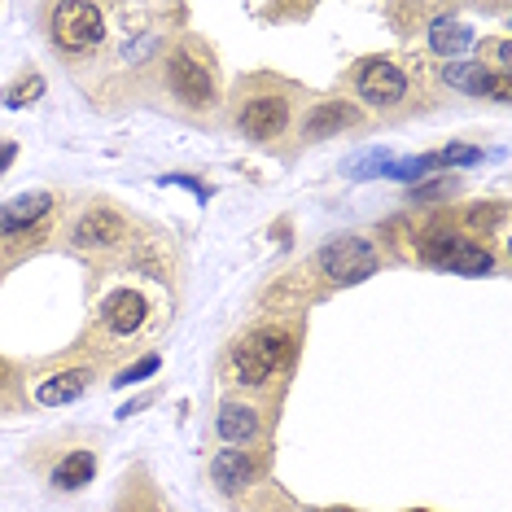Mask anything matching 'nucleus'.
<instances>
[{"label": "nucleus", "instance_id": "f03ea898", "mask_svg": "<svg viewBox=\"0 0 512 512\" xmlns=\"http://www.w3.org/2000/svg\"><path fill=\"white\" fill-rule=\"evenodd\" d=\"M106 36V14L88 0H66L53 9V44L62 53H88Z\"/></svg>", "mask_w": 512, "mask_h": 512}, {"label": "nucleus", "instance_id": "1a4fd4ad", "mask_svg": "<svg viewBox=\"0 0 512 512\" xmlns=\"http://www.w3.org/2000/svg\"><path fill=\"white\" fill-rule=\"evenodd\" d=\"M145 324V298L136 294V289H119V294H110L106 298V329L110 333H136Z\"/></svg>", "mask_w": 512, "mask_h": 512}, {"label": "nucleus", "instance_id": "4468645a", "mask_svg": "<svg viewBox=\"0 0 512 512\" xmlns=\"http://www.w3.org/2000/svg\"><path fill=\"white\" fill-rule=\"evenodd\" d=\"M123 237V219L110 215V211H88L75 228V241L79 246H114Z\"/></svg>", "mask_w": 512, "mask_h": 512}, {"label": "nucleus", "instance_id": "dca6fc26", "mask_svg": "<svg viewBox=\"0 0 512 512\" xmlns=\"http://www.w3.org/2000/svg\"><path fill=\"white\" fill-rule=\"evenodd\" d=\"M92 473H97V456H92V451H71V456L53 469V486L57 491H79V486L92 482Z\"/></svg>", "mask_w": 512, "mask_h": 512}, {"label": "nucleus", "instance_id": "423d86ee", "mask_svg": "<svg viewBox=\"0 0 512 512\" xmlns=\"http://www.w3.org/2000/svg\"><path fill=\"white\" fill-rule=\"evenodd\" d=\"M167 79H171V88H176V97H184L189 106H206V101H211V92H215L211 71H206V66L197 62L189 49H180L167 62Z\"/></svg>", "mask_w": 512, "mask_h": 512}, {"label": "nucleus", "instance_id": "ddd939ff", "mask_svg": "<svg viewBox=\"0 0 512 512\" xmlns=\"http://www.w3.org/2000/svg\"><path fill=\"white\" fill-rule=\"evenodd\" d=\"M219 438L228 442V447H241V442H250L259 434V416H254V407H241V403H224L219 407Z\"/></svg>", "mask_w": 512, "mask_h": 512}, {"label": "nucleus", "instance_id": "9b49d317", "mask_svg": "<svg viewBox=\"0 0 512 512\" xmlns=\"http://www.w3.org/2000/svg\"><path fill=\"white\" fill-rule=\"evenodd\" d=\"M84 390H88V372H84V368H75V372H53V377H44L40 386H36V399H40L44 407H62V403L84 399Z\"/></svg>", "mask_w": 512, "mask_h": 512}, {"label": "nucleus", "instance_id": "39448f33", "mask_svg": "<svg viewBox=\"0 0 512 512\" xmlns=\"http://www.w3.org/2000/svg\"><path fill=\"white\" fill-rule=\"evenodd\" d=\"M355 92L368 101V106H394V101H403V92H407V75L390 62V57H372V62H364V71L355 75Z\"/></svg>", "mask_w": 512, "mask_h": 512}, {"label": "nucleus", "instance_id": "20e7f679", "mask_svg": "<svg viewBox=\"0 0 512 512\" xmlns=\"http://www.w3.org/2000/svg\"><path fill=\"white\" fill-rule=\"evenodd\" d=\"M425 259L434 267H447V272H456V276H486L495 267L491 250L477 246V241H464V237H429Z\"/></svg>", "mask_w": 512, "mask_h": 512}, {"label": "nucleus", "instance_id": "6e6552de", "mask_svg": "<svg viewBox=\"0 0 512 512\" xmlns=\"http://www.w3.org/2000/svg\"><path fill=\"white\" fill-rule=\"evenodd\" d=\"M285 123H289L285 97H254V101H246V110H241V127H246L250 136H259V141L281 136Z\"/></svg>", "mask_w": 512, "mask_h": 512}, {"label": "nucleus", "instance_id": "f257e3e1", "mask_svg": "<svg viewBox=\"0 0 512 512\" xmlns=\"http://www.w3.org/2000/svg\"><path fill=\"white\" fill-rule=\"evenodd\" d=\"M289 351H294V342H289V333H281V329L250 333L246 342L237 346V355H232V364H237V381H246V386H263V381H272L276 372L289 364Z\"/></svg>", "mask_w": 512, "mask_h": 512}, {"label": "nucleus", "instance_id": "6ab92c4d", "mask_svg": "<svg viewBox=\"0 0 512 512\" xmlns=\"http://www.w3.org/2000/svg\"><path fill=\"white\" fill-rule=\"evenodd\" d=\"M482 53H491V71H495V75H508V71H512V44H508V40L486 44Z\"/></svg>", "mask_w": 512, "mask_h": 512}, {"label": "nucleus", "instance_id": "f3484780", "mask_svg": "<svg viewBox=\"0 0 512 512\" xmlns=\"http://www.w3.org/2000/svg\"><path fill=\"white\" fill-rule=\"evenodd\" d=\"M346 123H355V110H346L342 101H324L307 119V136H329L333 127H346Z\"/></svg>", "mask_w": 512, "mask_h": 512}, {"label": "nucleus", "instance_id": "f8f14e48", "mask_svg": "<svg viewBox=\"0 0 512 512\" xmlns=\"http://www.w3.org/2000/svg\"><path fill=\"white\" fill-rule=\"evenodd\" d=\"M211 477H215V486H224V491L250 486V482H254V460H250V451H237V447L219 451L215 464H211Z\"/></svg>", "mask_w": 512, "mask_h": 512}, {"label": "nucleus", "instance_id": "9d476101", "mask_svg": "<svg viewBox=\"0 0 512 512\" xmlns=\"http://www.w3.org/2000/svg\"><path fill=\"white\" fill-rule=\"evenodd\" d=\"M53 197L49 193H22L14 202L0 206V232H22L27 224H36V219L49 215Z\"/></svg>", "mask_w": 512, "mask_h": 512}, {"label": "nucleus", "instance_id": "0eeeda50", "mask_svg": "<svg viewBox=\"0 0 512 512\" xmlns=\"http://www.w3.org/2000/svg\"><path fill=\"white\" fill-rule=\"evenodd\" d=\"M447 84H456L473 97H491V101H512V79L508 75H495L486 66H442Z\"/></svg>", "mask_w": 512, "mask_h": 512}, {"label": "nucleus", "instance_id": "a211bd4d", "mask_svg": "<svg viewBox=\"0 0 512 512\" xmlns=\"http://www.w3.org/2000/svg\"><path fill=\"white\" fill-rule=\"evenodd\" d=\"M40 92H44V79H40V75H31V79H22V84H14V88L5 92V106H9V110H18V106H27L31 97H40Z\"/></svg>", "mask_w": 512, "mask_h": 512}, {"label": "nucleus", "instance_id": "412c9836", "mask_svg": "<svg viewBox=\"0 0 512 512\" xmlns=\"http://www.w3.org/2000/svg\"><path fill=\"white\" fill-rule=\"evenodd\" d=\"M9 158H14V145H0V167H5Z\"/></svg>", "mask_w": 512, "mask_h": 512}, {"label": "nucleus", "instance_id": "7ed1b4c3", "mask_svg": "<svg viewBox=\"0 0 512 512\" xmlns=\"http://www.w3.org/2000/svg\"><path fill=\"white\" fill-rule=\"evenodd\" d=\"M320 267L333 285H359L377 272V246L364 237H346L320 250Z\"/></svg>", "mask_w": 512, "mask_h": 512}, {"label": "nucleus", "instance_id": "aec40b11", "mask_svg": "<svg viewBox=\"0 0 512 512\" xmlns=\"http://www.w3.org/2000/svg\"><path fill=\"white\" fill-rule=\"evenodd\" d=\"M154 372H158V355H149V359H141V364H136V368H127V372H119V381H114V386H132V381H141V377H154Z\"/></svg>", "mask_w": 512, "mask_h": 512}, {"label": "nucleus", "instance_id": "2eb2a0df", "mask_svg": "<svg viewBox=\"0 0 512 512\" xmlns=\"http://www.w3.org/2000/svg\"><path fill=\"white\" fill-rule=\"evenodd\" d=\"M429 44H434L438 57H460L464 49H473V27H464L456 18H438L429 27Z\"/></svg>", "mask_w": 512, "mask_h": 512}]
</instances>
